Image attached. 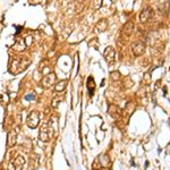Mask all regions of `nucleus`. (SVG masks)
<instances>
[{"label": "nucleus", "mask_w": 170, "mask_h": 170, "mask_svg": "<svg viewBox=\"0 0 170 170\" xmlns=\"http://www.w3.org/2000/svg\"><path fill=\"white\" fill-rule=\"evenodd\" d=\"M134 30H135V25H134L133 22H127L122 27V34L126 35V37H130L132 34L134 33Z\"/></svg>", "instance_id": "0eeeda50"}, {"label": "nucleus", "mask_w": 170, "mask_h": 170, "mask_svg": "<svg viewBox=\"0 0 170 170\" xmlns=\"http://www.w3.org/2000/svg\"><path fill=\"white\" fill-rule=\"evenodd\" d=\"M67 84H68V82H67L66 79L58 82V83L55 85V91L56 92H63L64 90L67 87Z\"/></svg>", "instance_id": "9b49d317"}, {"label": "nucleus", "mask_w": 170, "mask_h": 170, "mask_svg": "<svg viewBox=\"0 0 170 170\" xmlns=\"http://www.w3.org/2000/svg\"><path fill=\"white\" fill-rule=\"evenodd\" d=\"M52 136V129L49 127L48 124H43L39 132V138L42 142H49Z\"/></svg>", "instance_id": "f03ea898"}, {"label": "nucleus", "mask_w": 170, "mask_h": 170, "mask_svg": "<svg viewBox=\"0 0 170 170\" xmlns=\"http://www.w3.org/2000/svg\"><path fill=\"white\" fill-rule=\"evenodd\" d=\"M26 124L27 126L34 129V128H37L39 124H40V114L37 112V111H31L29 116H27V119H26Z\"/></svg>", "instance_id": "f257e3e1"}, {"label": "nucleus", "mask_w": 170, "mask_h": 170, "mask_svg": "<svg viewBox=\"0 0 170 170\" xmlns=\"http://www.w3.org/2000/svg\"><path fill=\"white\" fill-rule=\"evenodd\" d=\"M25 163V159L23 156H17L14 161H13V167H14V170H23V166Z\"/></svg>", "instance_id": "6e6552de"}, {"label": "nucleus", "mask_w": 170, "mask_h": 170, "mask_svg": "<svg viewBox=\"0 0 170 170\" xmlns=\"http://www.w3.org/2000/svg\"><path fill=\"white\" fill-rule=\"evenodd\" d=\"M35 99V95L34 94H31V95H26L25 100H34Z\"/></svg>", "instance_id": "dca6fc26"}, {"label": "nucleus", "mask_w": 170, "mask_h": 170, "mask_svg": "<svg viewBox=\"0 0 170 170\" xmlns=\"http://www.w3.org/2000/svg\"><path fill=\"white\" fill-rule=\"evenodd\" d=\"M14 48H15V50H17V51H23V50L26 48L25 41L23 40V39H19V40L16 42V44H15Z\"/></svg>", "instance_id": "f8f14e48"}, {"label": "nucleus", "mask_w": 170, "mask_h": 170, "mask_svg": "<svg viewBox=\"0 0 170 170\" xmlns=\"http://www.w3.org/2000/svg\"><path fill=\"white\" fill-rule=\"evenodd\" d=\"M153 16V9L150 6L145 7L143 10L141 11L140 14V22L141 23H146L148 21L151 19V17Z\"/></svg>", "instance_id": "39448f33"}, {"label": "nucleus", "mask_w": 170, "mask_h": 170, "mask_svg": "<svg viewBox=\"0 0 170 170\" xmlns=\"http://www.w3.org/2000/svg\"><path fill=\"white\" fill-rule=\"evenodd\" d=\"M103 57L108 64L114 63V61H115V57H116V51H115V49H114V47H107L103 52Z\"/></svg>", "instance_id": "423d86ee"}, {"label": "nucleus", "mask_w": 170, "mask_h": 170, "mask_svg": "<svg viewBox=\"0 0 170 170\" xmlns=\"http://www.w3.org/2000/svg\"><path fill=\"white\" fill-rule=\"evenodd\" d=\"M145 43L142 42V41H136L133 44V48H132V51H133V55L136 56V57H140L145 52Z\"/></svg>", "instance_id": "20e7f679"}, {"label": "nucleus", "mask_w": 170, "mask_h": 170, "mask_svg": "<svg viewBox=\"0 0 170 170\" xmlns=\"http://www.w3.org/2000/svg\"><path fill=\"white\" fill-rule=\"evenodd\" d=\"M16 138H17V133L14 130H10L8 133V140H7V145L9 148H13L16 144Z\"/></svg>", "instance_id": "1a4fd4ad"}, {"label": "nucleus", "mask_w": 170, "mask_h": 170, "mask_svg": "<svg viewBox=\"0 0 170 170\" xmlns=\"http://www.w3.org/2000/svg\"><path fill=\"white\" fill-rule=\"evenodd\" d=\"M111 78L112 79H119L120 78V74H119L118 71H114V73H111Z\"/></svg>", "instance_id": "2eb2a0df"}, {"label": "nucleus", "mask_w": 170, "mask_h": 170, "mask_svg": "<svg viewBox=\"0 0 170 170\" xmlns=\"http://www.w3.org/2000/svg\"><path fill=\"white\" fill-rule=\"evenodd\" d=\"M94 81H93L92 77H90L87 79V89H90V95L92 96L93 95V91H94Z\"/></svg>", "instance_id": "4468645a"}, {"label": "nucleus", "mask_w": 170, "mask_h": 170, "mask_svg": "<svg viewBox=\"0 0 170 170\" xmlns=\"http://www.w3.org/2000/svg\"><path fill=\"white\" fill-rule=\"evenodd\" d=\"M56 78H57V76H56L55 73H49V74H47L44 77H43V79L41 82V84H42V86H43L44 89H49V87H51L52 85H55Z\"/></svg>", "instance_id": "7ed1b4c3"}, {"label": "nucleus", "mask_w": 170, "mask_h": 170, "mask_svg": "<svg viewBox=\"0 0 170 170\" xmlns=\"http://www.w3.org/2000/svg\"><path fill=\"white\" fill-rule=\"evenodd\" d=\"M159 11L160 14L162 13L163 15H166L167 11H168V1L167 0H164V1H162V2H160L159 4Z\"/></svg>", "instance_id": "ddd939ff"}, {"label": "nucleus", "mask_w": 170, "mask_h": 170, "mask_svg": "<svg viewBox=\"0 0 170 170\" xmlns=\"http://www.w3.org/2000/svg\"><path fill=\"white\" fill-rule=\"evenodd\" d=\"M107 29H108V21L107 19H101V21H99L98 24L95 25L96 32H100V33H102V32H104V31H107Z\"/></svg>", "instance_id": "9d476101"}]
</instances>
